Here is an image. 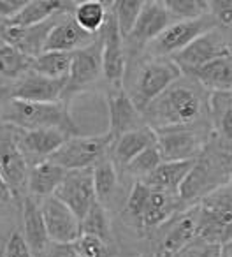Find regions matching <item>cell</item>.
I'll use <instances>...</instances> for the list:
<instances>
[{"label": "cell", "mask_w": 232, "mask_h": 257, "mask_svg": "<svg viewBox=\"0 0 232 257\" xmlns=\"http://www.w3.org/2000/svg\"><path fill=\"white\" fill-rule=\"evenodd\" d=\"M204 99L190 83L176 81L158 95L144 113L151 118V123L160 131L186 127L202 114Z\"/></svg>", "instance_id": "cell-1"}, {"label": "cell", "mask_w": 232, "mask_h": 257, "mask_svg": "<svg viewBox=\"0 0 232 257\" xmlns=\"http://www.w3.org/2000/svg\"><path fill=\"white\" fill-rule=\"evenodd\" d=\"M2 121L20 131L55 128L67 138L79 136V127L72 120L64 102H25L11 99L2 113Z\"/></svg>", "instance_id": "cell-2"}, {"label": "cell", "mask_w": 232, "mask_h": 257, "mask_svg": "<svg viewBox=\"0 0 232 257\" xmlns=\"http://www.w3.org/2000/svg\"><path fill=\"white\" fill-rule=\"evenodd\" d=\"M181 69L172 58L153 57L139 65L136 81H134V90L129 95L137 106V109L144 113V109L169 86L181 79Z\"/></svg>", "instance_id": "cell-3"}, {"label": "cell", "mask_w": 232, "mask_h": 257, "mask_svg": "<svg viewBox=\"0 0 232 257\" xmlns=\"http://www.w3.org/2000/svg\"><path fill=\"white\" fill-rule=\"evenodd\" d=\"M113 138L109 134L99 136H74L69 138L57 152L50 157L55 164L62 166L65 171H79V169H93L100 161L107 157Z\"/></svg>", "instance_id": "cell-4"}, {"label": "cell", "mask_w": 232, "mask_h": 257, "mask_svg": "<svg viewBox=\"0 0 232 257\" xmlns=\"http://www.w3.org/2000/svg\"><path fill=\"white\" fill-rule=\"evenodd\" d=\"M216 29L214 22L211 20L209 15L202 16L199 20L192 22H174L153 41L150 46L153 48L155 57H174L176 53L183 51L186 46L193 43L197 37L211 32Z\"/></svg>", "instance_id": "cell-5"}, {"label": "cell", "mask_w": 232, "mask_h": 257, "mask_svg": "<svg viewBox=\"0 0 232 257\" xmlns=\"http://www.w3.org/2000/svg\"><path fill=\"white\" fill-rule=\"evenodd\" d=\"M60 199L69 210L79 218L86 215L93 203L97 201L95 189H93V175L92 169H79V171H67L65 178L62 180L60 187L53 194Z\"/></svg>", "instance_id": "cell-6"}, {"label": "cell", "mask_w": 232, "mask_h": 257, "mask_svg": "<svg viewBox=\"0 0 232 257\" xmlns=\"http://www.w3.org/2000/svg\"><path fill=\"white\" fill-rule=\"evenodd\" d=\"M102 37V76L114 88H122L123 76H125V50H123V37L120 36L118 25L114 20L113 9H109L106 25L100 30Z\"/></svg>", "instance_id": "cell-7"}, {"label": "cell", "mask_w": 232, "mask_h": 257, "mask_svg": "<svg viewBox=\"0 0 232 257\" xmlns=\"http://www.w3.org/2000/svg\"><path fill=\"white\" fill-rule=\"evenodd\" d=\"M100 74H102V41L97 37L92 44L71 53V71L64 95L74 93L95 83Z\"/></svg>", "instance_id": "cell-8"}, {"label": "cell", "mask_w": 232, "mask_h": 257, "mask_svg": "<svg viewBox=\"0 0 232 257\" xmlns=\"http://www.w3.org/2000/svg\"><path fill=\"white\" fill-rule=\"evenodd\" d=\"M39 204L50 241L74 243L81 236L79 218L60 199H57L55 196H50L46 199L39 201Z\"/></svg>", "instance_id": "cell-9"}, {"label": "cell", "mask_w": 232, "mask_h": 257, "mask_svg": "<svg viewBox=\"0 0 232 257\" xmlns=\"http://www.w3.org/2000/svg\"><path fill=\"white\" fill-rule=\"evenodd\" d=\"M157 147L164 162L195 161L204 150L202 138L186 127L165 128L157 133Z\"/></svg>", "instance_id": "cell-10"}, {"label": "cell", "mask_w": 232, "mask_h": 257, "mask_svg": "<svg viewBox=\"0 0 232 257\" xmlns=\"http://www.w3.org/2000/svg\"><path fill=\"white\" fill-rule=\"evenodd\" d=\"M230 50H232L230 44H227V41L223 37L218 36L216 29H214L211 32L204 34V36L197 37L190 46H186L185 50L176 53L171 58L178 64L181 72H188L190 74L192 71L202 67L207 62L221 57V55H225Z\"/></svg>", "instance_id": "cell-11"}, {"label": "cell", "mask_w": 232, "mask_h": 257, "mask_svg": "<svg viewBox=\"0 0 232 257\" xmlns=\"http://www.w3.org/2000/svg\"><path fill=\"white\" fill-rule=\"evenodd\" d=\"M15 131L16 147L20 148V152L27 159V162H32V166L50 159L69 140L64 133L55 131V128H37V131L15 128Z\"/></svg>", "instance_id": "cell-12"}, {"label": "cell", "mask_w": 232, "mask_h": 257, "mask_svg": "<svg viewBox=\"0 0 232 257\" xmlns=\"http://www.w3.org/2000/svg\"><path fill=\"white\" fill-rule=\"evenodd\" d=\"M197 224H199V208L181 213L176 218L165 222V231L160 236L157 246L158 257H176L188 243L197 238Z\"/></svg>", "instance_id": "cell-13"}, {"label": "cell", "mask_w": 232, "mask_h": 257, "mask_svg": "<svg viewBox=\"0 0 232 257\" xmlns=\"http://www.w3.org/2000/svg\"><path fill=\"white\" fill-rule=\"evenodd\" d=\"M67 79H50L29 71L16 81L11 90V99L25 102H60Z\"/></svg>", "instance_id": "cell-14"}, {"label": "cell", "mask_w": 232, "mask_h": 257, "mask_svg": "<svg viewBox=\"0 0 232 257\" xmlns=\"http://www.w3.org/2000/svg\"><path fill=\"white\" fill-rule=\"evenodd\" d=\"M29 169V162L16 147L15 134L0 138V176L9 185L15 199L22 197L27 189Z\"/></svg>", "instance_id": "cell-15"}, {"label": "cell", "mask_w": 232, "mask_h": 257, "mask_svg": "<svg viewBox=\"0 0 232 257\" xmlns=\"http://www.w3.org/2000/svg\"><path fill=\"white\" fill-rule=\"evenodd\" d=\"M109 109V134L111 138L118 140L120 136L143 127V113L137 109L134 100L123 88H114L107 99Z\"/></svg>", "instance_id": "cell-16"}, {"label": "cell", "mask_w": 232, "mask_h": 257, "mask_svg": "<svg viewBox=\"0 0 232 257\" xmlns=\"http://www.w3.org/2000/svg\"><path fill=\"white\" fill-rule=\"evenodd\" d=\"M171 23H174V20L171 18L169 11L165 9L164 2L148 0V2L143 4L136 27H134V30L130 32V36L127 39H130L132 44L144 46V44L153 43Z\"/></svg>", "instance_id": "cell-17"}, {"label": "cell", "mask_w": 232, "mask_h": 257, "mask_svg": "<svg viewBox=\"0 0 232 257\" xmlns=\"http://www.w3.org/2000/svg\"><path fill=\"white\" fill-rule=\"evenodd\" d=\"M55 18H57V16H55ZM55 18L48 20V22H44V23H39V25H34V27L2 25V29H0V39L4 41L8 46H13L22 51V53H25L27 57L36 58L37 55L43 53L48 34L53 29L55 23H57Z\"/></svg>", "instance_id": "cell-18"}, {"label": "cell", "mask_w": 232, "mask_h": 257, "mask_svg": "<svg viewBox=\"0 0 232 257\" xmlns=\"http://www.w3.org/2000/svg\"><path fill=\"white\" fill-rule=\"evenodd\" d=\"M97 36L86 34L78 27L72 16H65L60 22L53 25V29L48 34V39L44 43L43 51H62V53H72L76 50L92 44Z\"/></svg>", "instance_id": "cell-19"}, {"label": "cell", "mask_w": 232, "mask_h": 257, "mask_svg": "<svg viewBox=\"0 0 232 257\" xmlns=\"http://www.w3.org/2000/svg\"><path fill=\"white\" fill-rule=\"evenodd\" d=\"M157 145V131L151 128L150 125H143V127L130 131V133L120 136L118 140H114L111 145V161L114 166L118 164L120 168L125 169L141 152L146 148Z\"/></svg>", "instance_id": "cell-20"}, {"label": "cell", "mask_w": 232, "mask_h": 257, "mask_svg": "<svg viewBox=\"0 0 232 257\" xmlns=\"http://www.w3.org/2000/svg\"><path fill=\"white\" fill-rule=\"evenodd\" d=\"M22 217H23V238L27 245L30 246L34 257H44L48 246H50V236H48L44 218L41 213V204L37 199L30 196L23 197L22 204Z\"/></svg>", "instance_id": "cell-21"}, {"label": "cell", "mask_w": 232, "mask_h": 257, "mask_svg": "<svg viewBox=\"0 0 232 257\" xmlns=\"http://www.w3.org/2000/svg\"><path fill=\"white\" fill-rule=\"evenodd\" d=\"M65 173L67 171L62 166L55 164L50 159L34 164L29 169V182H27L29 196L37 201L53 196L55 190L60 187L62 180L65 178Z\"/></svg>", "instance_id": "cell-22"}, {"label": "cell", "mask_w": 232, "mask_h": 257, "mask_svg": "<svg viewBox=\"0 0 232 257\" xmlns=\"http://www.w3.org/2000/svg\"><path fill=\"white\" fill-rule=\"evenodd\" d=\"M195 161H181V162H162L146 180H143L151 190L164 192L169 196H178L179 187L183 185L185 178L192 168L195 166Z\"/></svg>", "instance_id": "cell-23"}, {"label": "cell", "mask_w": 232, "mask_h": 257, "mask_svg": "<svg viewBox=\"0 0 232 257\" xmlns=\"http://www.w3.org/2000/svg\"><path fill=\"white\" fill-rule=\"evenodd\" d=\"M190 76L211 92H232V50L192 71Z\"/></svg>", "instance_id": "cell-24"}, {"label": "cell", "mask_w": 232, "mask_h": 257, "mask_svg": "<svg viewBox=\"0 0 232 257\" xmlns=\"http://www.w3.org/2000/svg\"><path fill=\"white\" fill-rule=\"evenodd\" d=\"M74 6V2H62V0H29L27 6L15 16L13 20L6 22L9 27H34L55 18L57 15L67 11Z\"/></svg>", "instance_id": "cell-25"}, {"label": "cell", "mask_w": 232, "mask_h": 257, "mask_svg": "<svg viewBox=\"0 0 232 257\" xmlns=\"http://www.w3.org/2000/svg\"><path fill=\"white\" fill-rule=\"evenodd\" d=\"M109 9L111 8H107V4L102 0H83V2H76L72 18L81 30L97 36L106 25Z\"/></svg>", "instance_id": "cell-26"}, {"label": "cell", "mask_w": 232, "mask_h": 257, "mask_svg": "<svg viewBox=\"0 0 232 257\" xmlns=\"http://www.w3.org/2000/svg\"><path fill=\"white\" fill-rule=\"evenodd\" d=\"M176 210V197L164 192L151 190V196L139 217V224L143 229H157L164 225L172 217Z\"/></svg>", "instance_id": "cell-27"}, {"label": "cell", "mask_w": 232, "mask_h": 257, "mask_svg": "<svg viewBox=\"0 0 232 257\" xmlns=\"http://www.w3.org/2000/svg\"><path fill=\"white\" fill-rule=\"evenodd\" d=\"M30 71L50 79H67L69 71H71V53L43 51L36 58H32Z\"/></svg>", "instance_id": "cell-28"}, {"label": "cell", "mask_w": 232, "mask_h": 257, "mask_svg": "<svg viewBox=\"0 0 232 257\" xmlns=\"http://www.w3.org/2000/svg\"><path fill=\"white\" fill-rule=\"evenodd\" d=\"M32 69V58L13 46H0V79L18 81Z\"/></svg>", "instance_id": "cell-29"}, {"label": "cell", "mask_w": 232, "mask_h": 257, "mask_svg": "<svg viewBox=\"0 0 232 257\" xmlns=\"http://www.w3.org/2000/svg\"><path fill=\"white\" fill-rule=\"evenodd\" d=\"M81 227V234L86 236H95V238L102 239L106 243H111V222L107 210L100 201L90 206V210L86 211V215L79 222Z\"/></svg>", "instance_id": "cell-30"}, {"label": "cell", "mask_w": 232, "mask_h": 257, "mask_svg": "<svg viewBox=\"0 0 232 257\" xmlns=\"http://www.w3.org/2000/svg\"><path fill=\"white\" fill-rule=\"evenodd\" d=\"M92 175H93V189H95L97 201H100L104 204V201L109 199L114 194V190H116V187H118V171H116V166L111 161V157H106L92 169Z\"/></svg>", "instance_id": "cell-31"}, {"label": "cell", "mask_w": 232, "mask_h": 257, "mask_svg": "<svg viewBox=\"0 0 232 257\" xmlns=\"http://www.w3.org/2000/svg\"><path fill=\"white\" fill-rule=\"evenodd\" d=\"M143 4V0H118V2H113L111 9H113L114 20H116V25H118L120 36L123 39H127L134 30V27H136Z\"/></svg>", "instance_id": "cell-32"}, {"label": "cell", "mask_w": 232, "mask_h": 257, "mask_svg": "<svg viewBox=\"0 0 232 257\" xmlns=\"http://www.w3.org/2000/svg\"><path fill=\"white\" fill-rule=\"evenodd\" d=\"M164 6L174 22H192L209 15L206 0H165Z\"/></svg>", "instance_id": "cell-33"}, {"label": "cell", "mask_w": 232, "mask_h": 257, "mask_svg": "<svg viewBox=\"0 0 232 257\" xmlns=\"http://www.w3.org/2000/svg\"><path fill=\"white\" fill-rule=\"evenodd\" d=\"M162 162L164 161H162L160 150H158L157 145H153V147H150L144 152H141V154L137 155V157L134 159L129 166H127L125 171L129 173V175L139 178V182H143V180H146L148 176H150L151 173H153L155 169L162 164Z\"/></svg>", "instance_id": "cell-34"}, {"label": "cell", "mask_w": 232, "mask_h": 257, "mask_svg": "<svg viewBox=\"0 0 232 257\" xmlns=\"http://www.w3.org/2000/svg\"><path fill=\"white\" fill-rule=\"evenodd\" d=\"M76 252L81 257H113V250L111 245L102 239L95 238V236H86L81 234L74 241Z\"/></svg>", "instance_id": "cell-35"}, {"label": "cell", "mask_w": 232, "mask_h": 257, "mask_svg": "<svg viewBox=\"0 0 232 257\" xmlns=\"http://www.w3.org/2000/svg\"><path fill=\"white\" fill-rule=\"evenodd\" d=\"M150 196H151L150 187H148L144 182H139V180H137V182L134 183L132 190H130L129 199H127V213H129L132 218H136V220H139V217H141V213H143Z\"/></svg>", "instance_id": "cell-36"}, {"label": "cell", "mask_w": 232, "mask_h": 257, "mask_svg": "<svg viewBox=\"0 0 232 257\" xmlns=\"http://www.w3.org/2000/svg\"><path fill=\"white\" fill-rule=\"evenodd\" d=\"M176 257H223V246L197 236Z\"/></svg>", "instance_id": "cell-37"}, {"label": "cell", "mask_w": 232, "mask_h": 257, "mask_svg": "<svg viewBox=\"0 0 232 257\" xmlns=\"http://www.w3.org/2000/svg\"><path fill=\"white\" fill-rule=\"evenodd\" d=\"M209 16L216 27L230 29L232 27V0H211Z\"/></svg>", "instance_id": "cell-38"}, {"label": "cell", "mask_w": 232, "mask_h": 257, "mask_svg": "<svg viewBox=\"0 0 232 257\" xmlns=\"http://www.w3.org/2000/svg\"><path fill=\"white\" fill-rule=\"evenodd\" d=\"M2 257H34L30 246L27 245L25 238L20 231L11 232L8 241L4 243L2 248Z\"/></svg>", "instance_id": "cell-39"}, {"label": "cell", "mask_w": 232, "mask_h": 257, "mask_svg": "<svg viewBox=\"0 0 232 257\" xmlns=\"http://www.w3.org/2000/svg\"><path fill=\"white\" fill-rule=\"evenodd\" d=\"M29 0H0V20L9 22L13 20L23 8L27 6Z\"/></svg>", "instance_id": "cell-40"}, {"label": "cell", "mask_w": 232, "mask_h": 257, "mask_svg": "<svg viewBox=\"0 0 232 257\" xmlns=\"http://www.w3.org/2000/svg\"><path fill=\"white\" fill-rule=\"evenodd\" d=\"M44 257H78L74 243H50Z\"/></svg>", "instance_id": "cell-41"}, {"label": "cell", "mask_w": 232, "mask_h": 257, "mask_svg": "<svg viewBox=\"0 0 232 257\" xmlns=\"http://www.w3.org/2000/svg\"><path fill=\"white\" fill-rule=\"evenodd\" d=\"M15 197H13V192L11 189H9V185L4 182V178L0 176V203H9V201H13Z\"/></svg>", "instance_id": "cell-42"}, {"label": "cell", "mask_w": 232, "mask_h": 257, "mask_svg": "<svg viewBox=\"0 0 232 257\" xmlns=\"http://www.w3.org/2000/svg\"><path fill=\"white\" fill-rule=\"evenodd\" d=\"M2 248H4V246H2V241H0V252H2Z\"/></svg>", "instance_id": "cell-43"}, {"label": "cell", "mask_w": 232, "mask_h": 257, "mask_svg": "<svg viewBox=\"0 0 232 257\" xmlns=\"http://www.w3.org/2000/svg\"><path fill=\"white\" fill-rule=\"evenodd\" d=\"M227 257H232V252H230V253H228V255H227Z\"/></svg>", "instance_id": "cell-44"}, {"label": "cell", "mask_w": 232, "mask_h": 257, "mask_svg": "<svg viewBox=\"0 0 232 257\" xmlns=\"http://www.w3.org/2000/svg\"><path fill=\"white\" fill-rule=\"evenodd\" d=\"M78 257H81V255H78Z\"/></svg>", "instance_id": "cell-45"}]
</instances>
